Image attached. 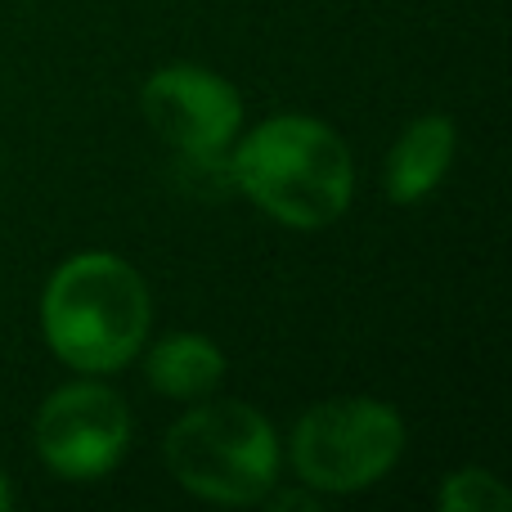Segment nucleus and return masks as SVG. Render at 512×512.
Here are the masks:
<instances>
[{
    "instance_id": "nucleus-1",
    "label": "nucleus",
    "mask_w": 512,
    "mask_h": 512,
    "mask_svg": "<svg viewBox=\"0 0 512 512\" xmlns=\"http://www.w3.org/2000/svg\"><path fill=\"white\" fill-rule=\"evenodd\" d=\"M153 324L149 283L113 252H77L50 274L41 328L68 369L117 373L144 351Z\"/></svg>"
},
{
    "instance_id": "nucleus-2",
    "label": "nucleus",
    "mask_w": 512,
    "mask_h": 512,
    "mask_svg": "<svg viewBox=\"0 0 512 512\" xmlns=\"http://www.w3.org/2000/svg\"><path fill=\"white\" fill-rule=\"evenodd\" d=\"M234 185L288 230H324L351 207L355 162L333 126L301 113L265 117L234 149Z\"/></svg>"
},
{
    "instance_id": "nucleus-3",
    "label": "nucleus",
    "mask_w": 512,
    "mask_h": 512,
    "mask_svg": "<svg viewBox=\"0 0 512 512\" xmlns=\"http://www.w3.org/2000/svg\"><path fill=\"white\" fill-rule=\"evenodd\" d=\"M167 468L198 499L261 504L279 477V436L243 400H212L171 423Z\"/></svg>"
},
{
    "instance_id": "nucleus-4",
    "label": "nucleus",
    "mask_w": 512,
    "mask_h": 512,
    "mask_svg": "<svg viewBox=\"0 0 512 512\" xmlns=\"http://www.w3.org/2000/svg\"><path fill=\"white\" fill-rule=\"evenodd\" d=\"M292 468L319 495H355L378 486L405 454V423L373 396H337L306 409L292 427Z\"/></svg>"
},
{
    "instance_id": "nucleus-5",
    "label": "nucleus",
    "mask_w": 512,
    "mask_h": 512,
    "mask_svg": "<svg viewBox=\"0 0 512 512\" xmlns=\"http://www.w3.org/2000/svg\"><path fill=\"white\" fill-rule=\"evenodd\" d=\"M32 441L41 463L63 481H99L126 459L131 414L99 382H68L36 409Z\"/></svg>"
},
{
    "instance_id": "nucleus-6",
    "label": "nucleus",
    "mask_w": 512,
    "mask_h": 512,
    "mask_svg": "<svg viewBox=\"0 0 512 512\" xmlns=\"http://www.w3.org/2000/svg\"><path fill=\"white\" fill-rule=\"evenodd\" d=\"M149 126L189 158H216L243 126V99L221 72L171 63L158 68L140 90Z\"/></svg>"
},
{
    "instance_id": "nucleus-7",
    "label": "nucleus",
    "mask_w": 512,
    "mask_h": 512,
    "mask_svg": "<svg viewBox=\"0 0 512 512\" xmlns=\"http://www.w3.org/2000/svg\"><path fill=\"white\" fill-rule=\"evenodd\" d=\"M454 144H459V135H454L450 117H441V113L418 117L387 153V176H382V185H387L391 203H400V207L423 203L445 180V171H450Z\"/></svg>"
},
{
    "instance_id": "nucleus-8",
    "label": "nucleus",
    "mask_w": 512,
    "mask_h": 512,
    "mask_svg": "<svg viewBox=\"0 0 512 512\" xmlns=\"http://www.w3.org/2000/svg\"><path fill=\"white\" fill-rule=\"evenodd\" d=\"M144 378L153 391L171 400H203L221 387L225 351L203 333H171L153 342L149 360H144Z\"/></svg>"
},
{
    "instance_id": "nucleus-9",
    "label": "nucleus",
    "mask_w": 512,
    "mask_h": 512,
    "mask_svg": "<svg viewBox=\"0 0 512 512\" xmlns=\"http://www.w3.org/2000/svg\"><path fill=\"white\" fill-rule=\"evenodd\" d=\"M508 504H512V495L499 486V477H490L481 468L454 472L441 486V508H450V512H499Z\"/></svg>"
},
{
    "instance_id": "nucleus-10",
    "label": "nucleus",
    "mask_w": 512,
    "mask_h": 512,
    "mask_svg": "<svg viewBox=\"0 0 512 512\" xmlns=\"http://www.w3.org/2000/svg\"><path fill=\"white\" fill-rule=\"evenodd\" d=\"M9 504H14V490H9L5 472H0V508H9Z\"/></svg>"
}]
</instances>
